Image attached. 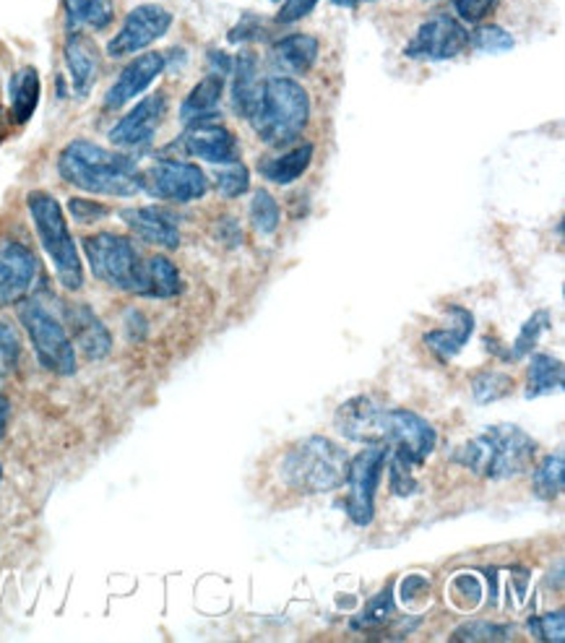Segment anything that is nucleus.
<instances>
[{
	"mask_svg": "<svg viewBox=\"0 0 565 643\" xmlns=\"http://www.w3.org/2000/svg\"><path fill=\"white\" fill-rule=\"evenodd\" d=\"M320 3V0H282V9L276 13V24L287 26L303 21L307 13H313V9Z\"/></svg>",
	"mask_w": 565,
	"mask_h": 643,
	"instance_id": "37998d69",
	"label": "nucleus"
},
{
	"mask_svg": "<svg viewBox=\"0 0 565 643\" xmlns=\"http://www.w3.org/2000/svg\"><path fill=\"white\" fill-rule=\"evenodd\" d=\"M500 0H454V9L459 21L467 24H479L485 17H490V11L496 9Z\"/></svg>",
	"mask_w": 565,
	"mask_h": 643,
	"instance_id": "79ce46f5",
	"label": "nucleus"
},
{
	"mask_svg": "<svg viewBox=\"0 0 565 643\" xmlns=\"http://www.w3.org/2000/svg\"><path fill=\"white\" fill-rule=\"evenodd\" d=\"M63 61H66L70 87L78 99L89 97L99 76V50L87 32H68L63 45Z\"/></svg>",
	"mask_w": 565,
	"mask_h": 643,
	"instance_id": "aec40b11",
	"label": "nucleus"
},
{
	"mask_svg": "<svg viewBox=\"0 0 565 643\" xmlns=\"http://www.w3.org/2000/svg\"><path fill=\"white\" fill-rule=\"evenodd\" d=\"M58 175L68 185L91 196L131 198L144 190L135 160L87 139H76L63 146L58 154Z\"/></svg>",
	"mask_w": 565,
	"mask_h": 643,
	"instance_id": "f257e3e1",
	"label": "nucleus"
},
{
	"mask_svg": "<svg viewBox=\"0 0 565 643\" xmlns=\"http://www.w3.org/2000/svg\"><path fill=\"white\" fill-rule=\"evenodd\" d=\"M469 47V32L464 21L438 13V17L422 21L414 37L406 42L404 55L410 61H427L443 63L461 55Z\"/></svg>",
	"mask_w": 565,
	"mask_h": 643,
	"instance_id": "9b49d317",
	"label": "nucleus"
},
{
	"mask_svg": "<svg viewBox=\"0 0 565 643\" xmlns=\"http://www.w3.org/2000/svg\"><path fill=\"white\" fill-rule=\"evenodd\" d=\"M0 482H3V464H0Z\"/></svg>",
	"mask_w": 565,
	"mask_h": 643,
	"instance_id": "603ef678",
	"label": "nucleus"
},
{
	"mask_svg": "<svg viewBox=\"0 0 565 643\" xmlns=\"http://www.w3.org/2000/svg\"><path fill=\"white\" fill-rule=\"evenodd\" d=\"M209 61H211V66H214V74L225 76V74H230V70H232L230 55H225V53H221V50H209Z\"/></svg>",
	"mask_w": 565,
	"mask_h": 643,
	"instance_id": "de8ad7c7",
	"label": "nucleus"
},
{
	"mask_svg": "<svg viewBox=\"0 0 565 643\" xmlns=\"http://www.w3.org/2000/svg\"><path fill=\"white\" fill-rule=\"evenodd\" d=\"M26 209H30L42 250L53 261L58 282L68 292H78L84 287V263L82 255H78L74 235L68 230L66 211H63L61 201L47 190H32L26 196Z\"/></svg>",
	"mask_w": 565,
	"mask_h": 643,
	"instance_id": "39448f33",
	"label": "nucleus"
},
{
	"mask_svg": "<svg viewBox=\"0 0 565 643\" xmlns=\"http://www.w3.org/2000/svg\"><path fill=\"white\" fill-rule=\"evenodd\" d=\"M66 328L74 347H78V352L87 360H105L112 352L110 331H107V326L89 305H68Z\"/></svg>",
	"mask_w": 565,
	"mask_h": 643,
	"instance_id": "6ab92c4d",
	"label": "nucleus"
},
{
	"mask_svg": "<svg viewBox=\"0 0 565 643\" xmlns=\"http://www.w3.org/2000/svg\"><path fill=\"white\" fill-rule=\"evenodd\" d=\"M471 391H475L477 404L500 402L513 391V378L503 373H479L471 383Z\"/></svg>",
	"mask_w": 565,
	"mask_h": 643,
	"instance_id": "c9c22d12",
	"label": "nucleus"
},
{
	"mask_svg": "<svg viewBox=\"0 0 565 643\" xmlns=\"http://www.w3.org/2000/svg\"><path fill=\"white\" fill-rule=\"evenodd\" d=\"M183 292V276L181 269L175 266L167 255H149L144 259V269H141V297H154V299H170L177 297Z\"/></svg>",
	"mask_w": 565,
	"mask_h": 643,
	"instance_id": "5701e85b",
	"label": "nucleus"
},
{
	"mask_svg": "<svg viewBox=\"0 0 565 643\" xmlns=\"http://www.w3.org/2000/svg\"><path fill=\"white\" fill-rule=\"evenodd\" d=\"M563 484H565V461L563 456H547L545 461L540 464L534 471V480H532V488H534V495L540 500H555L557 495L563 492Z\"/></svg>",
	"mask_w": 565,
	"mask_h": 643,
	"instance_id": "2f4dec72",
	"label": "nucleus"
},
{
	"mask_svg": "<svg viewBox=\"0 0 565 643\" xmlns=\"http://www.w3.org/2000/svg\"><path fill=\"white\" fill-rule=\"evenodd\" d=\"M347 464L345 448L320 435H311L284 454L282 480L303 495H324L345 484Z\"/></svg>",
	"mask_w": 565,
	"mask_h": 643,
	"instance_id": "20e7f679",
	"label": "nucleus"
},
{
	"mask_svg": "<svg viewBox=\"0 0 565 643\" xmlns=\"http://www.w3.org/2000/svg\"><path fill=\"white\" fill-rule=\"evenodd\" d=\"M19 357H21V345H19L17 334L11 331L9 324L0 320V375L13 373L19 366Z\"/></svg>",
	"mask_w": 565,
	"mask_h": 643,
	"instance_id": "ea45409f",
	"label": "nucleus"
},
{
	"mask_svg": "<svg viewBox=\"0 0 565 643\" xmlns=\"http://www.w3.org/2000/svg\"><path fill=\"white\" fill-rule=\"evenodd\" d=\"M469 45L479 50V53H490V55H498V53H508V50H513V34L506 32L503 26L498 24H479L475 32L469 34Z\"/></svg>",
	"mask_w": 565,
	"mask_h": 643,
	"instance_id": "f704fd0d",
	"label": "nucleus"
},
{
	"mask_svg": "<svg viewBox=\"0 0 565 643\" xmlns=\"http://www.w3.org/2000/svg\"><path fill=\"white\" fill-rule=\"evenodd\" d=\"M232 110L240 118H253L256 107H259L261 87L259 81V55L253 50H242L238 58L232 61Z\"/></svg>",
	"mask_w": 565,
	"mask_h": 643,
	"instance_id": "412c9836",
	"label": "nucleus"
},
{
	"mask_svg": "<svg viewBox=\"0 0 565 643\" xmlns=\"http://www.w3.org/2000/svg\"><path fill=\"white\" fill-rule=\"evenodd\" d=\"M393 589H383L381 595L370 599L368 604H365V610L360 614H355L352 618V628L355 631H365V633H373V631H381V628H389L391 618H393Z\"/></svg>",
	"mask_w": 565,
	"mask_h": 643,
	"instance_id": "7c9ffc66",
	"label": "nucleus"
},
{
	"mask_svg": "<svg viewBox=\"0 0 565 643\" xmlns=\"http://www.w3.org/2000/svg\"><path fill=\"white\" fill-rule=\"evenodd\" d=\"M126 331H128V339L141 341L149 334L146 318L141 316L139 310H128V316H126Z\"/></svg>",
	"mask_w": 565,
	"mask_h": 643,
	"instance_id": "49530a36",
	"label": "nucleus"
},
{
	"mask_svg": "<svg viewBox=\"0 0 565 643\" xmlns=\"http://www.w3.org/2000/svg\"><path fill=\"white\" fill-rule=\"evenodd\" d=\"M70 32H102L116 21L112 0H63Z\"/></svg>",
	"mask_w": 565,
	"mask_h": 643,
	"instance_id": "a878e982",
	"label": "nucleus"
},
{
	"mask_svg": "<svg viewBox=\"0 0 565 643\" xmlns=\"http://www.w3.org/2000/svg\"><path fill=\"white\" fill-rule=\"evenodd\" d=\"M450 318V326L435 328V331L425 334V345L433 349L441 360H450L469 345L471 331H475V316L461 305H450L446 310Z\"/></svg>",
	"mask_w": 565,
	"mask_h": 643,
	"instance_id": "4be33fe9",
	"label": "nucleus"
},
{
	"mask_svg": "<svg viewBox=\"0 0 565 643\" xmlns=\"http://www.w3.org/2000/svg\"><path fill=\"white\" fill-rule=\"evenodd\" d=\"M164 68H167V58H164L162 53H152V50H149V53L135 55V58L120 70L116 84L107 89L105 110H120V107L133 102L135 97L144 95L156 78L162 76Z\"/></svg>",
	"mask_w": 565,
	"mask_h": 643,
	"instance_id": "dca6fc26",
	"label": "nucleus"
},
{
	"mask_svg": "<svg viewBox=\"0 0 565 643\" xmlns=\"http://www.w3.org/2000/svg\"><path fill=\"white\" fill-rule=\"evenodd\" d=\"M435 440H438L435 427L427 419H422L420 414L406 410L385 412L383 443L391 446V461L417 469L433 454Z\"/></svg>",
	"mask_w": 565,
	"mask_h": 643,
	"instance_id": "1a4fd4ad",
	"label": "nucleus"
},
{
	"mask_svg": "<svg viewBox=\"0 0 565 643\" xmlns=\"http://www.w3.org/2000/svg\"><path fill=\"white\" fill-rule=\"evenodd\" d=\"M120 219L126 221L128 230L139 235L149 246L162 250H177V246H181V227H177V219L167 209L135 206V209L120 211Z\"/></svg>",
	"mask_w": 565,
	"mask_h": 643,
	"instance_id": "a211bd4d",
	"label": "nucleus"
},
{
	"mask_svg": "<svg viewBox=\"0 0 565 643\" xmlns=\"http://www.w3.org/2000/svg\"><path fill=\"white\" fill-rule=\"evenodd\" d=\"M450 599L459 610H475L482 602V584L475 574H459L450 581Z\"/></svg>",
	"mask_w": 565,
	"mask_h": 643,
	"instance_id": "58836bf2",
	"label": "nucleus"
},
{
	"mask_svg": "<svg viewBox=\"0 0 565 643\" xmlns=\"http://www.w3.org/2000/svg\"><path fill=\"white\" fill-rule=\"evenodd\" d=\"M311 162H313V144L303 141V144L287 149L284 154L271 156V160H263L259 170L269 183L290 185V183L300 181V177L307 173Z\"/></svg>",
	"mask_w": 565,
	"mask_h": 643,
	"instance_id": "bb28decb",
	"label": "nucleus"
},
{
	"mask_svg": "<svg viewBox=\"0 0 565 643\" xmlns=\"http://www.w3.org/2000/svg\"><path fill=\"white\" fill-rule=\"evenodd\" d=\"M84 255H87L91 274L107 287L139 295L141 269L144 259L135 250L133 240L120 232H95L84 238Z\"/></svg>",
	"mask_w": 565,
	"mask_h": 643,
	"instance_id": "423d86ee",
	"label": "nucleus"
},
{
	"mask_svg": "<svg viewBox=\"0 0 565 643\" xmlns=\"http://www.w3.org/2000/svg\"><path fill=\"white\" fill-rule=\"evenodd\" d=\"M563 389V362L553 355H534L526 375V399L553 394Z\"/></svg>",
	"mask_w": 565,
	"mask_h": 643,
	"instance_id": "c85d7f7f",
	"label": "nucleus"
},
{
	"mask_svg": "<svg viewBox=\"0 0 565 643\" xmlns=\"http://www.w3.org/2000/svg\"><path fill=\"white\" fill-rule=\"evenodd\" d=\"M68 214L78 221V225H95V221L110 217V209H107L105 204L91 201V198H70Z\"/></svg>",
	"mask_w": 565,
	"mask_h": 643,
	"instance_id": "a19ab883",
	"label": "nucleus"
},
{
	"mask_svg": "<svg viewBox=\"0 0 565 643\" xmlns=\"http://www.w3.org/2000/svg\"><path fill=\"white\" fill-rule=\"evenodd\" d=\"M263 34H267V30H263V19L246 17L227 32V40H230L232 45H240V42H259Z\"/></svg>",
	"mask_w": 565,
	"mask_h": 643,
	"instance_id": "c03bdc74",
	"label": "nucleus"
},
{
	"mask_svg": "<svg viewBox=\"0 0 565 643\" xmlns=\"http://www.w3.org/2000/svg\"><path fill=\"white\" fill-rule=\"evenodd\" d=\"M279 221H282V209H279L276 198L267 188L256 190L253 201H250V225H253V230L261 235H274L279 230Z\"/></svg>",
	"mask_w": 565,
	"mask_h": 643,
	"instance_id": "473e14b6",
	"label": "nucleus"
},
{
	"mask_svg": "<svg viewBox=\"0 0 565 643\" xmlns=\"http://www.w3.org/2000/svg\"><path fill=\"white\" fill-rule=\"evenodd\" d=\"M385 459H389V446L373 443V446H368L362 454H357L355 459L347 464L345 509L347 516L352 519L357 526H368L370 521H373L376 513L373 500L378 482H381Z\"/></svg>",
	"mask_w": 565,
	"mask_h": 643,
	"instance_id": "6e6552de",
	"label": "nucleus"
},
{
	"mask_svg": "<svg viewBox=\"0 0 565 643\" xmlns=\"http://www.w3.org/2000/svg\"><path fill=\"white\" fill-rule=\"evenodd\" d=\"M42 97V81L40 70L34 66L19 68L17 74L9 78V99H11V118L17 126H26L37 112Z\"/></svg>",
	"mask_w": 565,
	"mask_h": 643,
	"instance_id": "393cba45",
	"label": "nucleus"
},
{
	"mask_svg": "<svg viewBox=\"0 0 565 643\" xmlns=\"http://www.w3.org/2000/svg\"><path fill=\"white\" fill-rule=\"evenodd\" d=\"M550 328H553V316H550L547 310L532 313V318H529L526 324L521 326L517 341H513V347L503 355V360L506 362H517V360H521V357L532 355L534 347L540 345L542 334H547Z\"/></svg>",
	"mask_w": 565,
	"mask_h": 643,
	"instance_id": "c756f323",
	"label": "nucleus"
},
{
	"mask_svg": "<svg viewBox=\"0 0 565 643\" xmlns=\"http://www.w3.org/2000/svg\"><path fill=\"white\" fill-rule=\"evenodd\" d=\"M334 6H339V9H355V6H360L362 0H332Z\"/></svg>",
	"mask_w": 565,
	"mask_h": 643,
	"instance_id": "8fccbe9b",
	"label": "nucleus"
},
{
	"mask_svg": "<svg viewBox=\"0 0 565 643\" xmlns=\"http://www.w3.org/2000/svg\"><path fill=\"white\" fill-rule=\"evenodd\" d=\"M425 597H431V578L422 574H412L402 581V604H417Z\"/></svg>",
	"mask_w": 565,
	"mask_h": 643,
	"instance_id": "a18cd8bd",
	"label": "nucleus"
},
{
	"mask_svg": "<svg viewBox=\"0 0 565 643\" xmlns=\"http://www.w3.org/2000/svg\"><path fill=\"white\" fill-rule=\"evenodd\" d=\"M311 120V97L292 76H274L261 87L253 131L271 146H287L300 139Z\"/></svg>",
	"mask_w": 565,
	"mask_h": 643,
	"instance_id": "7ed1b4c3",
	"label": "nucleus"
},
{
	"mask_svg": "<svg viewBox=\"0 0 565 643\" xmlns=\"http://www.w3.org/2000/svg\"><path fill=\"white\" fill-rule=\"evenodd\" d=\"M167 105L170 99L164 91H154V95L141 99L110 131L112 144L120 149H139L152 144L154 133L160 131L162 120L167 116Z\"/></svg>",
	"mask_w": 565,
	"mask_h": 643,
	"instance_id": "2eb2a0df",
	"label": "nucleus"
},
{
	"mask_svg": "<svg viewBox=\"0 0 565 643\" xmlns=\"http://www.w3.org/2000/svg\"><path fill=\"white\" fill-rule=\"evenodd\" d=\"M529 631H532L536 641L563 643L565 641V612L555 610V612L536 614V618L529 620Z\"/></svg>",
	"mask_w": 565,
	"mask_h": 643,
	"instance_id": "4c0bfd02",
	"label": "nucleus"
},
{
	"mask_svg": "<svg viewBox=\"0 0 565 643\" xmlns=\"http://www.w3.org/2000/svg\"><path fill=\"white\" fill-rule=\"evenodd\" d=\"M0 139H3V112H0Z\"/></svg>",
	"mask_w": 565,
	"mask_h": 643,
	"instance_id": "3c124183",
	"label": "nucleus"
},
{
	"mask_svg": "<svg viewBox=\"0 0 565 643\" xmlns=\"http://www.w3.org/2000/svg\"><path fill=\"white\" fill-rule=\"evenodd\" d=\"M40 276V261L24 242L9 240L0 246V307L19 305L30 297Z\"/></svg>",
	"mask_w": 565,
	"mask_h": 643,
	"instance_id": "4468645a",
	"label": "nucleus"
},
{
	"mask_svg": "<svg viewBox=\"0 0 565 643\" xmlns=\"http://www.w3.org/2000/svg\"><path fill=\"white\" fill-rule=\"evenodd\" d=\"M274 3H279V0H274Z\"/></svg>",
	"mask_w": 565,
	"mask_h": 643,
	"instance_id": "864d4df0",
	"label": "nucleus"
},
{
	"mask_svg": "<svg viewBox=\"0 0 565 643\" xmlns=\"http://www.w3.org/2000/svg\"><path fill=\"white\" fill-rule=\"evenodd\" d=\"M141 181L149 196L170 204H193L209 190V177L204 170L183 160L156 162L149 170H141Z\"/></svg>",
	"mask_w": 565,
	"mask_h": 643,
	"instance_id": "9d476101",
	"label": "nucleus"
},
{
	"mask_svg": "<svg viewBox=\"0 0 565 643\" xmlns=\"http://www.w3.org/2000/svg\"><path fill=\"white\" fill-rule=\"evenodd\" d=\"M19 320L24 331L30 334L34 355H37L42 368L61 378L76 373V347L68 337V328L45 305H40L37 299H21Z\"/></svg>",
	"mask_w": 565,
	"mask_h": 643,
	"instance_id": "0eeeda50",
	"label": "nucleus"
},
{
	"mask_svg": "<svg viewBox=\"0 0 565 643\" xmlns=\"http://www.w3.org/2000/svg\"><path fill=\"white\" fill-rule=\"evenodd\" d=\"M9 412H11L9 399H6L3 394H0V438H3V435H6V427H9Z\"/></svg>",
	"mask_w": 565,
	"mask_h": 643,
	"instance_id": "09e8293b",
	"label": "nucleus"
},
{
	"mask_svg": "<svg viewBox=\"0 0 565 643\" xmlns=\"http://www.w3.org/2000/svg\"><path fill=\"white\" fill-rule=\"evenodd\" d=\"M513 628L503 623H488V620H477V623H464L459 631L450 635V641H511Z\"/></svg>",
	"mask_w": 565,
	"mask_h": 643,
	"instance_id": "e433bc0d",
	"label": "nucleus"
},
{
	"mask_svg": "<svg viewBox=\"0 0 565 643\" xmlns=\"http://www.w3.org/2000/svg\"><path fill=\"white\" fill-rule=\"evenodd\" d=\"M385 412L370 396H352L336 410V431L355 443H383Z\"/></svg>",
	"mask_w": 565,
	"mask_h": 643,
	"instance_id": "f3484780",
	"label": "nucleus"
},
{
	"mask_svg": "<svg viewBox=\"0 0 565 643\" xmlns=\"http://www.w3.org/2000/svg\"><path fill=\"white\" fill-rule=\"evenodd\" d=\"M214 188L219 190V196L225 198H240L242 193L250 188V173L242 162L219 164V170L214 173Z\"/></svg>",
	"mask_w": 565,
	"mask_h": 643,
	"instance_id": "72a5a7b5",
	"label": "nucleus"
},
{
	"mask_svg": "<svg viewBox=\"0 0 565 643\" xmlns=\"http://www.w3.org/2000/svg\"><path fill=\"white\" fill-rule=\"evenodd\" d=\"M320 53V42L313 34H287V37L276 40L271 47V58L279 68L290 70V74H307L316 66Z\"/></svg>",
	"mask_w": 565,
	"mask_h": 643,
	"instance_id": "b1692460",
	"label": "nucleus"
},
{
	"mask_svg": "<svg viewBox=\"0 0 565 643\" xmlns=\"http://www.w3.org/2000/svg\"><path fill=\"white\" fill-rule=\"evenodd\" d=\"M173 146H181L183 154L196 156V160L211 162V164H230L238 162L240 149L238 139L227 126H221L217 118L191 120L185 123V131Z\"/></svg>",
	"mask_w": 565,
	"mask_h": 643,
	"instance_id": "ddd939ff",
	"label": "nucleus"
},
{
	"mask_svg": "<svg viewBox=\"0 0 565 643\" xmlns=\"http://www.w3.org/2000/svg\"><path fill=\"white\" fill-rule=\"evenodd\" d=\"M173 26V13L160 3H141L133 11H128L116 37L107 42V55L110 58H128L139 55L162 40Z\"/></svg>",
	"mask_w": 565,
	"mask_h": 643,
	"instance_id": "f8f14e48",
	"label": "nucleus"
},
{
	"mask_svg": "<svg viewBox=\"0 0 565 643\" xmlns=\"http://www.w3.org/2000/svg\"><path fill=\"white\" fill-rule=\"evenodd\" d=\"M536 443L517 425H496L454 451V461L485 480H511L532 467Z\"/></svg>",
	"mask_w": 565,
	"mask_h": 643,
	"instance_id": "f03ea898",
	"label": "nucleus"
},
{
	"mask_svg": "<svg viewBox=\"0 0 565 643\" xmlns=\"http://www.w3.org/2000/svg\"><path fill=\"white\" fill-rule=\"evenodd\" d=\"M221 95H225V76L209 74L206 78H202V81L188 91V97L183 99V105H181L183 123L214 118V112H217V107L221 102Z\"/></svg>",
	"mask_w": 565,
	"mask_h": 643,
	"instance_id": "cd10ccee",
	"label": "nucleus"
}]
</instances>
